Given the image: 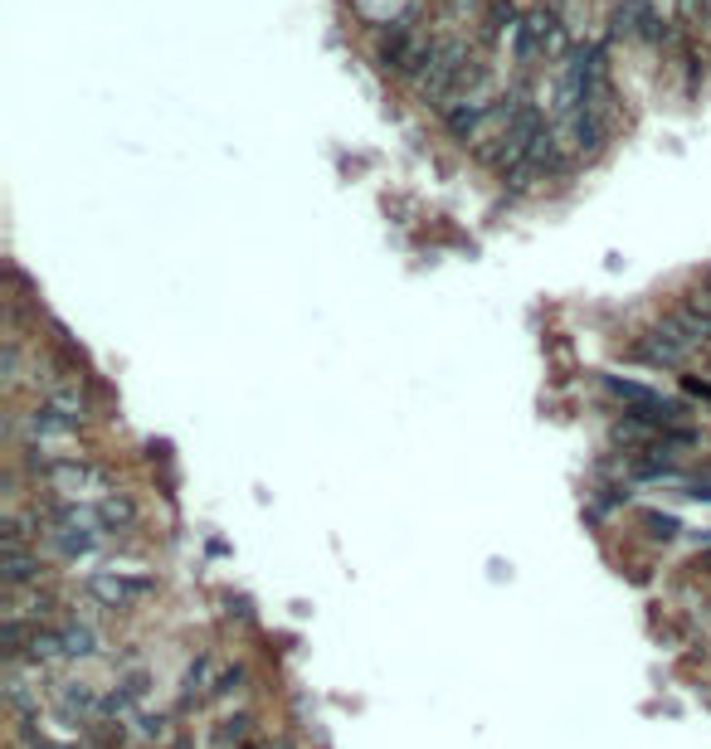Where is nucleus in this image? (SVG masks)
Here are the masks:
<instances>
[{"mask_svg": "<svg viewBox=\"0 0 711 749\" xmlns=\"http://www.w3.org/2000/svg\"><path fill=\"white\" fill-rule=\"evenodd\" d=\"M604 40L609 44H648V49H673L682 30L663 15L653 0H614L604 15Z\"/></svg>", "mask_w": 711, "mask_h": 749, "instance_id": "nucleus-1", "label": "nucleus"}, {"mask_svg": "<svg viewBox=\"0 0 711 749\" xmlns=\"http://www.w3.org/2000/svg\"><path fill=\"white\" fill-rule=\"evenodd\" d=\"M156 594V579L146 574H122V570H98L84 579V599L108 613H122V608H137Z\"/></svg>", "mask_w": 711, "mask_h": 749, "instance_id": "nucleus-2", "label": "nucleus"}, {"mask_svg": "<svg viewBox=\"0 0 711 749\" xmlns=\"http://www.w3.org/2000/svg\"><path fill=\"white\" fill-rule=\"evenodd\" d=\"M677 30L687 44L711 54V0H677Z\"/></svg>", "mask_w": 711, "mask_h": 749, "instance_id": "nucleus-3", "label": "nucleus"}, {"mask_svg": "<svg viewBox=\"0 0 711 749\" xmlns=\"http://www.w3.org/2000/svg\"><path fill=\"white\" fill-rule=\"evenodd\" d=\"M356 15L370 20V25H395V20H410L414 10H420V0H352Z\"/></svg>", "mask_w": 711, "mask_h": 749, "instance_id": "nucleus-4", "label": "nucleus"}, {"mask_svg": "<svg viewBox=\"0 0 711 749\" xmlns=\"http://www.w3.org/2000/svg\"><path fill=\"white\" fill-rule=\"evenodd\" d=\"M526 15V5H516V0H488V10H482V40H498L502 30H516Z\"/></svg>", "mask_w": 711, "mask_h": 749, "instance_id": "nucleus-5", "label": "nucleus"}, {"mask_svg": "<svg viewBox=\"0 0 711 749\" xmlns=\"http://www.w3.org/2000/svg\"><path fill=\"white\" fill-rule=\"evenodd\" d=\"M478 10H488V0H438V15H444V25L478 15Z\"/></svg>", "mask_w": 711, "mask_h": 749, "instance_id": "nucleus-6", "label": "nucleus"}, {"mask_svg": "<svg viewBox=\"0 0 711 749\" xmlns=\"http://www.w3.org/2000/svg\"><path fill=\"white\" fill-rule=\"evenodd\" d=\"M420 5H424V0H420ZM429 5H438V0H429Z\"/></svg>", "mask_w": 711, "mask_h": 749, "instance_id": "nucleus-7", "label": "nucleus"}]
</instances>
